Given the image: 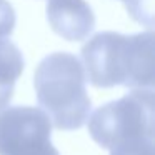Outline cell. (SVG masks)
<instances>
[{
  "mask_svg": "<svg viewBox=\"0 0 155 155\" xmlns=\"http://www.w3.org/2000/svg\"><path fill=\"white\" fill-rule=\"evenodd\" d=\"M84 72L98 88L124 85L128 88L153 87V32L122 35L100 32L82 47Z\"/></svg>",
  "mask_w": 155,
  "mask_h": 155,
  "instance_id": "6da1fadb",
  "label": "cell"
},
{
  "mask_svg": "<svg viewBox=\"0 0 155 155\" xmlns=\"http://www.w3.org/2000/svg\"><path fill=\"white\" fill-rule=\"evenodd\" d=\"M82 62L68 52L50 54L34 75L37 100L58 130H77L87 124L92 102L85 88Z\"/></svg>",
  "mask_w": 155,
  "mask_h": 155,
  "instance_id": "7a4b0ae2",
  "label": "cell"
},
{
  "mask_svg": "<svg viewBox=\"0 0 155 155\" xmlns=\"http://www.w3.org/2000/svg\"><path fill=\"white\" fill-rule=\"evenodd\" d=\"M153 90L135 88L88 115V134L102 148L114 150L138 140H153Z\"/></svg>",
  "mask_w": 155,
  "mask_h": 155,
  "instance_id": "3957f363",
  "label": "cell"
},
{
  "mask_svg": "<svg viewBox=\"0 0 155 155\" xmlns=\"http://www.w3.org/2000/svg\"><path fill=\"white\" fill-rule=\"evenodd\" d=\"M50 135V118L40 108L15 105L0 110V155H60Z\"/></svg>",
  "mask_w": 155,
  "mask_h": 155,
  "instance_id": "277c9868",
  "label": "cell"
},
{
  "mask_svg": "<svg viewBox=\"0 0 155 155\" xmlns=\"http://www.w3.org/2000/svg\"><path fill=\"white\" fill-rule=\"evenodd\" d=\"M47 20L52 30L68 42L87 40L95 28V15L85 0H48Z\"/></svg>",
  "mask_w": 155,
  "mask_h": 155,
  "instance_id": "5b68a950",
  "label": "cell"
},
{
  "mask_svg": "<svg viewBox=\"0 0 155 155\" xmlns=\"http://www.w3.org/2000/svg\"><path fill=\"white\" fill-rule=\"evenodd\" d=\"M25 67L24 55L15 44L0 38V110H4L14 97L17 78Z\"/></svg>",
  "mask_w": 155,
  "mask_h": 155,
  "instance_id": "8992f818",
  "label": "cell"
},
{
  "mask_svg": "<svg viewBox=\"0 0 155 155\" xmlns=\"http://www.w3.org/2000/svg\"><path fill=\"white\" fill-rule=\"evenodd\" d=\"M127 5V10L140 24H145L152 30V0H122Z\"/></svg>",
  "mask_w": 155,
  "mask_h": 155,
  "instance_id": "52a82bcc",
  "label": "cell"
},
{
  "mask_svg": "<svg viewBox=\"0 0 155 155\" xmlns=\"http://www.w3.org/2000/svg\"><path fill=\"white\" fill-rule=\"evenodd\" d=\"M15 28V10L8 0H0V38L10 37Z\"/></svg>",
  "mask_w": 155,
  "mask_h": 155,
  "instance_id": "ba28073f",
  "label": "cell"
},
{
  "mask_svg": "<svg viewBox=\"0 0 155 155\" xmlns=\"http://www.w3.org/2000/svg\"><path fill=\"white\" fill-rule=\"evenodd\" d=\"M110 155H153V140H138L110 150Z\"/></svg>",
  "mask_w": 155,
  "mask_h": 155,
  "instance_id": "9c48e42d",
  "label": "cell"
}]
</instances>
